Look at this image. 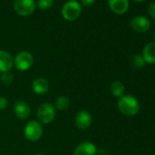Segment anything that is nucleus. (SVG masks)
<instances>
[{
    "mask_svg": "<svg viewBox=\"0 0 155 155\" xmlns=\"http://www.w3.org/2000/svg\"><path fill=\"white\" fill-rule=\"evenodd\" d=\"M118 109L123 115L132 117L138 114L140 110V103L132 95H123L119 98Z\"/></svg>",
    "mask_w": 155,
    "mask_h": 155,
    "instance_id": "obj_1",
    "label": "nucleus"
},
{
    "mask_svg": "<svg viewBox=\"0 0 155 155\" xmlns=\"http://www.w3.org/2000/svg\"><path fill=\"white\" fill-rule=\"evenodd\" d=\"M62 17L68 21H74L81 14V6L76 0H69L62 8Z\"/></svg>",
    "mask_w": 155,
    "mask_h": 155,
    "instance_id": "obj_2",
    "label": "nucleus"
},
{
    "mask_svg": "<svg viewBox=\"0 0 155 155\" xmlns=\"http://www.w3.org/2000/svg\"><path fill=\"white\" fill-rule=\"evenodd\" d=\"M37 116L38 119V122L43 124L50 123L56 116V109L54 105L49 102L42 103L37 111Z\"/></svg>",
    "mask_w": 155,
    "mask_h": 155,
    "instance_id": "obj_3",
    "label": "nucleus"
},
{
    "mask_svg": "<svg viewBox=\"0 0 155 155\" xmlns=\"http://www.w3.org/2000/svg\"><path fill=\"white\" fill-rule=\"evenodd\" d=\"M43 134V127L40 122L37 120L28 121L24 128V135L27 140L30 141L38 140Z\"/></svg>",
    "mask_w": 155,
    "mask_h": 155,
    "instance_id": "obj_4",
    "label": "nucleus"
},
{
    "mask_svg": "<svg viewBox=\"0 0 155 155\" xmlns=\"http://www.w3.org/2000/svg\"><path fill=\"white\" fill-rule=\"evenodd\" d=\"M13 5L15 11L23 17L33 14L36 9L35 0H14Z\"/></svg>",
    "mask_w": 155,
    "mask_h": 155,
    "instance_id": "obj_5",
    "label": "nucleus"
},
{
    "mask_svg": "<svg viewBox=\"0 0 155 155\" xmlns=\"http://www.w3.org/2000/svg\"><path fill=\"white\" fill-rule=\"evenodd\" d=\"M34 62L33 56L28 51L19 52L14 58V65L17 69L20 71H26L29 69Z\"/></svg>",
    "mask_w": 155,
    "mask_h": 155,
    "instance_id": "obj_6",
    "label": "nucleus"
},
{
    "mask_svg": "<svg viewBox=\"0 0 155 155\" xmlns=\"http://www.w3.org/2000/svg\"><path fill=\"white\" fill-rule=\"evenodd\" d=\"M75 124L80 130H87L92 123V116L88 110H80L75 117Z\"/></svg>",
    "mask_w": 155,
    "mask_h": 155,
    "instance_id": "obj_7",
    "label": "nucleus"
},
{
    "mask_svg": "<svg viewBox=\"0 0 155 155\" xmlns=\"http://www.w3.org/2000/svg\"><path fill=\"white\" fill-rule=\"evenodd\" d=\"M130 27L133 30L139 33H144L148 31L150 28V20L142 16L134 17L130 20Z\"/></svg>",
    "mask_w": 155,
    "mask_h": 155,
    "instance_id": "obj_8",
    "label": "nucleus"
},
{
    "mask_svg": "<svg viewBox=\"0 0 155 155\" xmlns=\"http://www.w3.org/2000/svg\"><path fill=\"white\" fill-rule=\"evenodd\" d=\"M14 113L20 120H27L31 113V109L28 103L23 101H18L14 104Z\"/></svg>",
    "mask_w": 155,
    "mask_h": 155,
    "instance_id": "obj_9",
    "label": "nucleus"
},
{
    "mask_svg": "<svg viewBox=\"0 0 155 155\" xmlns=\"http://www.w3.org/2000/svg\"><path fill=\"white\" fill-rule=\"evenodd\" d=\"M74 155H97L96 145L90 141H84L76 147Z\"/></svg>",
    "mask_w": 155,
    "mask_h": 155,
    "instance_id": "obj_10",
    "label": "nucleus"
},
{
    "mask_svg": "<svg viewBox=\"0 0 155 155\" xmlns=\"http://www.w3.org/2000/svg\"><path fill=\"white\" fill-rule=\"evenodd\" d=\"M109 7L112 12L118 15H122L129 8V0H108Z\"/></svg>",
    "mask_w": 155,
    "mask_h": 155,
    "instance_id": "obj_11",
    "label": "nucleus"
},
{
    "mask_svg": "<svg viewBox=\"0 0 155 155\" xmlns=\"http://www.w3.org/2000/svg\"><path fill=\"white\" fill-rule=\"evenodd\" d=\"M13 65L14 58L12 56L5 50H0V72L9 71Z\"/></svg>",
    "mask_w": 155,
    "mask_h": 155,
    "instance_id": "obj_12",
    "label": "nucleus"
},
{
    "mask_svg": "<svg viewBox=\"0 0 155 155\" xmlns=\"http://www.w3.org/2000/svg\"><path fill=\"white\" fill-rule=\"evenodd\" d=\"M141 56L145 63L155 64V42L148 43L144 47Z\"/></svg>",
    "mask_w": 155,
    "mask_h": 155,
    "instance_id": "obj_13",
    "label": "nucleus"
},
{
    "mask_svg": "<svg viewBox=\"0 0 155 155\" xmlns=\"http://www.w3.org/2000/svg\"><path fill=\"white\" fill-rule=\"evenodd\" d=\"M48 88L49 85L48 81L43 78H38L32 83V89L36 94H44L48 91Z\"/></svg>",
    "mask_w": 155,
    "mask_h": 155,
    "instance_id": "obj_14",
    "label": "nucleus"
},
{
    "mask_svg": "<svg viewBox=\"0 0 155 155\" xmlns=\"http://www.w3.org/2000/svg\"><path fill=\"white\" fill-rule=\"evenodd\" d=\"M110 93L117 98H120L124 95L125 92V87L122 82L120 81H113L110 86Z\"/></svg>",
    "mask_w": 155,
    "mask_h": 155,
    "instance_id": "obj_15",
    "label": "nucleus"
},
{
    "mask_svg": "<svg viewBox=\"0 0 155 155\" xmlns=\"http://www.w3.org/2000/svg\"><path fill=\"white\" fill-rule=\"evenodd\" d=\"M69 106V99L66 96L58 97L55 101V109L58 110H65Z\"/></svg>",
    "mask_w": 155,
    "mask_h": 155,
    "instance_id": "obj_16",
    "label": "nucleus"
},
{
    "mask_svg": "<svg viewBox=\"0 0 155 155\" xmlns=\"http://www.w3.org/2000/svg\"><path fill=\"white\" fill-rule=\"evenodd\" d=\"M0 81H1V82L4 85L10 86L13 83V81H14V76H13V74L10 71L3 72L1 77H0Z\"/></svg>",
    "mask_w": 155,
    "mask_h": 155,
    "instance_id": "obj_17",
    "label": "nucleus"
},
{
    "mask_svg": "<svg viewBox=\"0 0 155 155\" xmlns=\"http://www.w3.org/2000/svg\"><path fill=\"white\" fill-rule=\"evenodd\" d=\"M131 62H132V65L135 68H142L146 64L144 59H143V58H142V56L139 55V54L133 55V57L131 58Z\"/></svg>",
    "mask_w": 155,
    "mask_h": 155,
    "instance_id": "obj_18",
    "label": "nucleus"
},
{
    "mask_svg": "<svg viewBox=\"0 0 155 155\" xmlns=\"http://www.w3.org/2000/svg\"><path fill=\"white\" fill-rule=\"evenodd\" d=\"M54 4V0H38V7L42 9L46 10L50 8Z\"/></svg>",
    "mask_w": 155,
    "mask_h": 155,
    "instance_id": "obj_19",
    "label": "nucleus"
},
{
    "mask_svg": "<svg viewBox=\"0 0 155 155\" xmlns=\"http://www.w3.org/2000/svg\"><path fill=\"white\" fill-rule=\"evenodd\" d=\"M148 12L150 14V16L155 19V2L151 3L150 6H149V8H148Z\"/></svg>",
    "mask_w": 155,
    "mask_h": 155,
    "instance_id": "obj_20",
    "label": "nucleus"
},
{
    "mask_svg": "<svg viewBox=\"0 0 155 155\" xmlns=\"http://www.w3.org/2000/svg\"><path fill=\"white\" fill-rule=\"evenodd\" d=\"M8 106V101L4 97H0V110H3Z\"/></svg>",
    "mask_w": 155,
    "mask_h": 155,
    "instance_id": "obj_21",
    "label": "nucleus"
},
{
    "mask_svg": "<svg viewBox=\"0 0 155 155\" xmlns=\"http://www.w3.org/2000/svg\"><path fill=\"white\" fill-rule=\"evenodd\" d=\"M95 0H81V4L84 7H91L94 4Z\"/></svg>",
    "mask_w": 155,
    "mask_h": 155,
    "instance_id": "obj_22",
    "label": "nucleus"
},
{
    "mask_svg": "<svg viewBox=\"0 0 155 155\" xmlns=\"http://www.w3.org/2000/svg\"><path fill=\"white\" fill-rule=\"evenodd\" d=\"M134 1H136V2H143V1H145V0H134Z\"/></svg>",
    "mask_w": 155,
    "mask_h": 155,
    "instance_id": "obj_23",
    "label": "nucleus"
},
{
    "mask_svg": "<svg viewBox=\"0 0 155 155\" xmlns=\"http://www.w3.org/2000/svg\"><path fill=\"white\" fill-rule=\"evenodd\" d=\"M153 38H155V31H154V32H153Z\"/></svg>",
    "mask_w": 155,
    "mask_h": 155,
    "instance_id": "obj_24",
    "label": "nucleus"
},
{
    "mask_svg": "<svg viewBox=\"0 0 155 155\" xmlns=\"http://www.w3.org/2000/svg\"><path fill=\"white\" fill-rule=\"evenodd\" d=\"M35 155H45V154H41V153H39V154H35Z\"/></svg>",
    "mask_w": 155,
    "mask_h": 155,
    "instance_id": "obj_25",
    "label": "nucleus"
}]
</instances>
